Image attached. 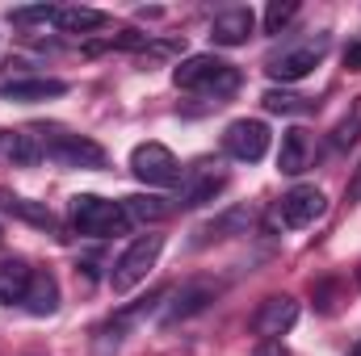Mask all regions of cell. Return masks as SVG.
I'll return each instance as SVG.
<instances>
[{"label":"cell","instance_id":"cell-1","mask_svg":"<svg viewBox=\"0 0 361 356\" xmlns=\"http://www.w3.org/2000/svg\"><path fill=\"white\" fill-rule=\"evenodd\" d=\"M173 84L189 92H206V96H231L240 89V68L223 63L219 55H189L173 68Z\"/></svg>","mask_w":361,"mask_h":356},{"label":"cell","instance_id":"cell-2","mask_svg":"<svg viewBox=\"0 0 361 356\" xmlns=\"http://www.w3.org/2000/svg\"><path fill=\"white\" fill-rule=\"evenodd\" d=\"M72 227L76 235H89V239H109V235H122L130 227L122 201H105L97 193H76L72 197Z\"/></svg>","mask_w":361,"mask_h":356},{"label":"cell","instance_id":"cell-3","mask_svg":"<svg viewBox=\"0 0 361 356\" xmlns=\"http://www.w3.org/2000/svg\"><path fill=\"white\" fill-rule=\"evenodd\" d=\"M34 134H38V143H42V155H47L51 164H59V168H105V147L92 143V139H85V134H68V130H59V126L34 130Z\"/></svg>","mask_w":361,"mask_h":356},{"label":"cell","instance_id":"cell-4","mask_svg":"<svg viewBox=\"0 0 361 356\" xmlns=\"http://www.w3.org/2000/svg\"><path fill=\"white\" fill-rule=\"evenodd\" d=\"M160 252H164V235H139L118 260H114V268H109V289L114 293H130L139 281H147V272L156 268V260H160Z\"/></svg>","mask_w":361,"mask_h":356},{"label":"cell","instance_id":"cell-5","mask_svg":"<svg viewBox=\"0 0 361 356\" xmlns=\"http://www.w3.org/2000/svg\"><path fill=\"white\" fill-rule=\"evenodd\" d=\"M324 55H328V34H319V38H311V42H302V46H290V51H281V55H273L265 72H269L273 80H281V84H294V80L311 76V72L324 63Z\"/></svg>","mask_w":361,"mask_h":356},{"label":"cell","instance_id":"cell-6","mask_svg":"<svg viewBox=\"0 0 361 356\" xmlns=\"http://www.w3.org/2000/svg\"><path fill=\"white\" fill-rule=\"evenodd\" d=\"M130 172L143 184H152V189H164V184H177L180 180V164L164 143H139L130 151Z\"/></svg>","mask_w":361,"mask_h":356},{"label":"cell","instance_id":"cell-7","mask_svg":"<svg viewBox=\"0 0 361 356\" xmlns=\"http://www.w3.org/2000/svg\"><path fill=\"white\" fill-rule=\"evenodd\" d=\"M324 210H328V197H324V189H315V184H294V189L281 193V201H277V218H281V227H290V231L311 227L315 218H324Z\"/></svg>","mask_w":361,"mask_h":356},{"label":"cell","instance_id":"cell-8","mask_svg":"<svg viewBox=\"0 0 361 356\" xmlns=\"http://www.w3.org/2000/svg\"><path fill=\"white\" fill-rule=\"evenodd\" d=\"M223 147H227L231 160H240V164H257V160H265V151H269V126L257 122V117H240V122L227 126Z\"/></svg>","mask_w":361,"mask_h":356},{"label":"cell","instance_id":"cell-9","mask_svg":"<svg viewBox=\"0 0 361 356\" xmlns=\"http://www.w3.org/2000/svg\"><path fill=\"white\" fill-rule=\"evenodd\" d=\"M294 323H298V302H294L290 293H273V298H265V302L257 306V314H252V331H257L261 340L286 336Z\"/></svg>","mask_w":361,"mask_h":356},{"label":"cell","instance_id":"cell-10","mask_svg":"<svg viewBox=\"0 0 361 356\" xmlns=\"http://www.w3.org/2000/svg\"><path fill=\"white\" fill-rule=\"evenodd\" d=\"M214 293H219V285H210V281H189V285H180L177 293L169 298L164 323L173 327V323H180V319H193V314H202V310L214 302Z\"/></svg>","mask_w":361,"mask_h":356},{"label":"cell","instance_id":"cell-11","mask_svg":"<svg viewBox=\"0 0 361 356\" xmlns=\"http://www.w3.org/2000/svg\"><path fill=\"white\" fill-rule=\"evenodd\" d=\"M252 30H257L252 8H223V13L214 17V25H210V38H214L219 46H244V42L252 38Z\"/></svg>","mask_w":361,"mask_h":356},{"label":"cell","instance_id":"cell-12","mask_svg":"<svg viewBox=\"0 0 361 356\" xmlns=\"http://www.w3.org/2000/svg\"><path fill=\"white\" fill-rule=\"evenodd\" d=\"M311 155H315V143H311V130H302V126H294V130H286V134H281V151H277V168H281L286 177H298V172H307V168H311Z\"/></svg>","mask_w":361,"mask_h":356},{"label":"cell","instance_id":"cell-13","mask_svg":"<svg viewBox=\"0 0 361 356\" xmlns=\"http://www.w3.org/2000/svg\"><path fill=\"white\" fill-rule=\"evenodd\" d=\"M21 306H25L30 314H38V319L55 314V310H59V281H55L51 272H34V281H30Z\"/></svg>","mask_w":361,"mask_h":356},{"label":"cell","instance_id":"cell-14","mask_svg":"<svg viewBox=\"0 0 361 356\" xmlns=\"http://www.w3.org/2000/svg\"><path fill=\"white\" fill-rule=\"evenodd\" d=\"M68 84L63 80H8L0 84V101H51V96H63Z\"/></svg>","mask_w":361,"mask_h":356},{"label":"cell","instance_id":"cell-15","mask_svg":"<svg viewBox=\"0 0 361 356\" xmlns=\"http://www.w3.org/2000/svg\"><path fill=\"white\" fill-rule=\"evenodd\" d=\"M55 25H59L63 34H92V30H105V25H109V13L85 8V4H68V8L55 13Z\"/></svg>","mask_w":361,"mask_h":356},{"label":"cell","instance_id":"cell-16","mask_svg":"<svg viewBox=\"0 0 361 356\" xmlns=\"http://www.w3.org/2000/svg\"><path fill=\"white\" fill-rule=\"evenodd\" d=\"M34 281V268L25 260H0V302L13 306V302H25V289Z\"/></svg>","mask_w":361,"mask_h":356},{"label":"cell","instance_id":"cell-17","mask_svg":"<svg viewBox=\"0 0 361 356\" xmlns=\"http://www.w3.org/2000/svg\"><path fill=\"white\" fill-rule=\"evenodd\" d=\"M223 184H227V177H223V172H197V177L180 189V197H177L180 210H193V205H206V201H214V197L223 193Z\"/></svg>","mask_w":361,"mask_h":356},{"label":"cell","instance_id":"cell-18","mask_svg":"<svg viewBox=\"0 0 361 356\" xmlns=\"http://www.w3.org/2000/svg\"><path fill=\"white\" fill-rule=\"evenodd\" d=\"M4 155H8V164L30 168V164L42 160V143H38L34 130H13V134H4Z\"/></svg>","mask_w":361,"mask_h":356},{"label":"cell","instance_id":"cell-19","mask_svg":"<svg viewBox=\"0 0 361 356\" xmlns=\"http://www.w3.org/2000/svg\"><path fill=\"white\" fill-rule=\"evenodd\" d=\"M122 210H126L130 222H160V218H169L173 205H169L164 197H147V193H139V197H126Z\"/></svg>","mask_w":361,"mask_h":356},{"label":"cell","instance_id":"cell-20","mask_svg":"<svg viewBox=\"0 0 361 356\" xmlns=\"http://www.w3.org/2000/svg\"><path fill=\"white\" fill-rule=\"evenodd\" d=\"M261 105H265L269 113H307V109H311V96L290 92V89H269L261 96Z\"/></svg>","mask_w":361,"mask_h":356},{"label":"cell","instance_id":"cell-21","mask_svg":"<svg viewBox=\"0 0 361 356\" xmlns=\"http://www.w3.org/2000/svg\"><path fill=\"white\" fill-rule=\"evenodd\" d=\"M361 139V96L345 109V117L336 122V130H332V147H353Z\"/></svg>","mask_w":361,"mask_h":356},{"label":"cell","instance_id":"cell-22","mask_svg":"<svg viewBox=\"0 0 361 356\" xmlns=\"http://www.w3.org/2000/svg\"><path fill=\"white\" fill-rule=\"evenodd\" d=\"M248 222H252V214H248V210H231V214H223L219 222L202 227V239H197V243H206V239H227L231 231H248Z\"/></svg>","mask_w":361,"mask_h":356},{"label":"cell","instance_id":"cell-23","mask_svg":"<svg viewBox=\"0 0 361 356\" xmlns=\"http://www.w3.org/2000/svg\"><path fill=\"white\" fill-rule=\"evenodd\" d=\"M294 17H298V0H273L265 8V34H281Z\"/></svg>","mask_w":361,"mask_h":356},{"label":"cell","instance_id":"cell-24","mask_svg":"<svg viewBox=\"0 0 361 356\" xmlns=\"http://www.w3.org/2000/svg\"><path fill=\"white\" fill-rule=\"evenodd\" d=\"M55 4H38V8H13L8 17L17 21V25H47V21H55Z\"/></svg>","mask_w":361,"mask_h":356},{"label":"cell","instance_id":"cell-25","mask_svg":"<svg viewBox=\"0 0 361 356\" xmlns=\"http://www.w3.org/2000/svg\"><path fill=\"white\" fill-rule=\"evenodd\" d=\"M315 298H319V310H324V314H332V310H336V281L315 285Z\"/></svg>","mask_w":361,"mask_h":356},{"label":"cell","instance_id":"cell-26","mask_svg":"<svg viewBox=\"0 0 361 356\" xmlns=\"http://www.w3.org/2000/svg\"><path fill=\"white\" fill-rule=\"evenodd\" d=\"M252 356H290V348H286L281 340H261V344L252 348Z\"/></svg>","mask_w":361,"mask_h":356},{"label":"cell","instance_id":"cell-27","mask_svg":"<svg viewBox=\"0 0 361 356\" xmlns=\"http://www.w3.org/2000/svg\"><path fill=\"white\" fill-rule=\"evenodd\" d=\"M345 201H349V205H357L361 201V164L353 168V180L345 184Z\"/></svg>","mask_w":361,"mask_h":356},{"label":"cell","instance_id":"cell-28","mask_svg":"<svg viewBox=\"0 0 361 356\" xmlns=\"http://www.w3.org/2000/svg\"><path fill=\"white\" fill-rule=\"evenodd\" d=\"M345 68L349 72H361V42H349L345 46Z\"/></svg>","mask_w":361,"mask_h":356},{"label":"cell","instance_id":"cell-29","mask_svg":"<svg viewBox=\"0 0 361 356\" xmlns=\"http://www.w3.org/2000/svg\"><path fill=\"white\" fill-rule=\"evenodd\" d=\"M349 356H361V340H357V348H353V352H349Z\"/></svg>","mask_w":361,"mask_h":356},{"label":"cell","instance_id":"cell-30","mask_svg":"<svg viewBox=\"0 0 361 356\" xmlns=\"http://www.w3.org/2000/svg\"><path fill=\"white\" fill-rule=\"evenodd\" d=\"M357 285H361V268H357Z\"/></svg>","mask_w":361,"mask_h":356}]
</instances>
